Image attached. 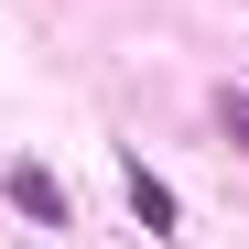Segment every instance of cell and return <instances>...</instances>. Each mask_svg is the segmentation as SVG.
I'll list each match as a JSON object with an SVG mask.
<instances>
[{"instance_id": "obj_1", "label": "cell", "mask_w": 249, "mask_h": 249, "mask_svg": "<svg viewBox=\"0 0 249 249\" xmlns=\"http://www.w3.org/2000/svg\"><path fill=\"white\" fill-rule=\"evenodd\" d=\"M0 184H11V206H22V217H44V228H65V184L44 174V162H11Z\"/></svg>"}, {"instance_id": "obj_3", "label": "cell", "mask_w": 249, "mask_h": 249, "mask_svg": "<svg viewBox=\"0 0 249 249\" xmlns=\"http://www.w3.org/2000/svg\"><path fill=\"white\" fill-rule=\"evenodd\" d=\"M217 119H228V141H238V152H249V98H238V87H228V98H217Z\"/></svg>"}, {"instance_id": "obj_2", "label": "cell", "mask_w": 249, "mask_h": 249, "mask_svg": "<svg viewBox=\"0 0 249 249\" xmlns=\"http://www.w3.org/2000/svg\"><path fill=\"white\" fill-rule=\"evenodd\" d=\"M130 217H141L152 238H162V228H174V184H162V174H152V162H130Z\"/></svg>"}]
</instances>
